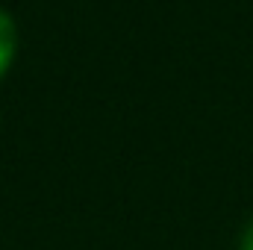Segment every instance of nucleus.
<instances>
[{
    "label": "nucleus",
    "mask_w": 253,
    "mask_h": 250,
    "mask_svg": "<svg viewBox=\"0 0 253 250\" xmlns=\"http://www.w3.org/2000/svg\"><path fill=\"white\" fill-rule=\"evenodd\" d=\"M15 47H18L15 21L0 9V77L9 71V65H12V59H15Z\"/></svg>",
    "instance_id": "obj_1"
},
{
    "label": "nucleus",
    "mask_w": 253,
    "mask_h": 250,
    "mask_svg": "<svg viewBox=\"0 0 253 250\" xmlns=\"http://www.w3.org/2000/svg\"><path fill=\"white\" fill-rule=\"evenodd\" d=\"M242 250H253V221H251V227L245 230V236H242Z\"/></svg>",
    "instance_id": "obj_2"
}]
</instances>
